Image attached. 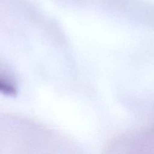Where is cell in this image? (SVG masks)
Here are the masks:
<instances>
[{"label": "cell", "instance_id": "cell-1", "mask_svg": "<svg viewBox=\"0 0 154 154\" xmlns=\"http://www.w3.org/2000/svg\"><path fill=\"white\" fill-rule=\"evenodd\" d=\"M105 150L108 153H154V125L115 137Z\"/></svg>", "mask_w": 154, "mask_h": 154}, {"label": "cell", "instance_id": "cell-2", "mask_svg": "<svg viewBox=\"0 0 154 154\" xmlns=\"http://www.w3.org/2000/svg\"><path fill=\"white\" fill-rule=\"evenodd\" d=\"M0 92L7 94L14 95L16 93L15 86L8 79L0 76Z\"/></svg>", "mask_w": 154, "mask_h": 154}]
</instances>
